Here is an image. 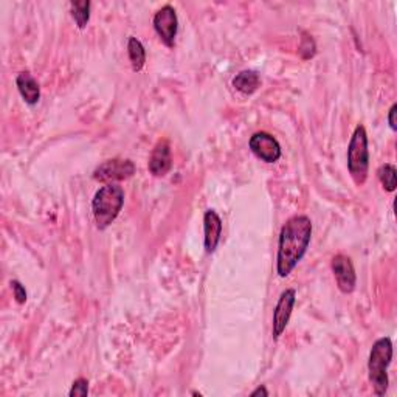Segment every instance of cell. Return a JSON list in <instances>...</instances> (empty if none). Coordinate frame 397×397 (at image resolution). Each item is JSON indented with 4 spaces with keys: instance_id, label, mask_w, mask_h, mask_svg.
<instances>
[{
    "instance_id": "obj_2",
    "label": "cell",
    "mask_w": 397,
    "mask_h": 397,
    "mask_svg": "<svg viewBox=\"0 0 397 397\" xmlns=\"http://www.w3.org/2000/svg\"><path fill=\"white\" fill-rule=\"evenodd\" d=\"M123 205L125 191L115 183H108L96 191L94 202H92V211H94L95 222L99 230L108 228L118 218Z\"/></svg>"
},
{
    "instance_id": "obj_10",
    "label": "cell",
    "mask_w": 397,
    "mask_h": 397,
    "mask_svg": "<svg viewBox=\"0 0 397 397\" xmlns=\"http://www.w3.org/2000/svg\"><path fill=\"white\" fill-rule=\"evenodd\" d=\"M172 168V157H171V146L168 140H160L149 158V171L156 177H163Z\"/></svg>"
},
{
    "instance_id": "obj_12",
    "label": "cell",
    "mask_w": 397,
    "mask_h": 397,
    "mask_svg": "<svg viewBox=\"0 0 397 397\" xmlns=\"http://www.w3.org/2000/svg\"><path fill=\"white\" fill-rule=\"evenodd\" d=\"M16 84L19 89L20 96L24 98V101L30 106H34L39 103L41 99V87L37 81L33 78L32 73L30 72H22L20 75H18L16 78Z\"/></svg>"
},
{
    "instance_id": "obj_1",
    "label": "cell",
    "mask_w": 397,
    "mask_h": 397,
    "mask_svg": "<svg viewBox=\"0 0 397 397\" xmlns=\"http://www.w3.org/2000/svg\"><path fill=\"white\" fill-rule=\"evenodd\" d=\"M312 238V222L308 216L290 218L281 228L277 272L279 278H287L296 264L306 255Z\"/></svg>"
},
{
    "instance_id": "obj_15",
    "label": "cell",
    "mask_w": 397,
    "mask_h": 397,
    "mask_svg": "<svg viewBox=\"0 0 397 397\" xmlns=\"http://www.w3.org/2000/svg\"><path fill=\"white\" fill-rule=\"evenodd\" d=\"M72 18L75 19L78 28H86L90 19V2L82 0V2H72Z\"/></svg>"
},
{
    "instance_id": "obj_17",
    "label": "cell",
    "mask_w": 397,
    "mask_h": 397,
    "mask_svg": "<svg viewBox=\"0 0 397 397\" xmlns=\"http://www.w3.org/2000/svg\"><path fill=\"white\" fill-rule=\"evenodd\" d=\"M300 53H301L303 59L314 58V55H315V42H314V39H312V36H309V34H306V33L303 34Z\"/></svg>"
},
{
    "instance_id": "obj_20",
    "label": "cell",
    "mask_w": 397,
    "mask_h": 397,
    "mask_svg": "<svg viewBox=\"0 0 397 397\" xmlns=\"http://www.w3.org/2000/svg\"><path fill=\"white\" fill-rule=\"evenodd\" d=\"M396 112H397V104H393L391 109H389V112H388V123H389V127H391L393 131H397Z\"/></svg>"
},
{
    "instance_id": "obj_16",
    "label": "cell",
    "mask_w": 397,
    "mask_h": 397,
    "mask_svg": "<svg viewBox=\"0 0 397 397\" xmlns=\"http://www.w3.org/2000/svg\"><path fill=\"white\" fill-rule=\"evenodd\" d=\"M377 175H379L380 183H382V185H384V188L388 191V193H393V191L397 187V171H396V168L393 165L386 163V165L379 168Z\"/></svg>"
},
{
    "instance_id": "obj_6",
    "label": "cell",
    "mask_w": 397,
    "mask_h": 397,
    "mask_svg": "<svg viewBox=\"0 0 397 397\" xmlns=\"http://www.w3.org/2000/svg\"><path fill=\"white\" fill-rule=\"evenodd\" d=\"M154 28L160 39L165 42L168 47H172L175 36H177L179 30V19L175 10L171 5H165L163 8H160L154 16Z\"/></svg>"
},
{
    "instance_id": "obj_4",
    "label": "cell",
    "mask_w": 397,
    "mask_h": 397,
    "mask_svg": "<svg viewBox=\"0 0 397 397\" xmlns=\"http://www.w3.org/2000/svg\"><path fill=\"white\" fill-rule=\"evenodd\" d=\"M370 168V151H368V135L363 125H358L351 137L348 148V170L351 177L357 185H363L368 177Z\"/></svg>"
},
{
    "instance_id": "obj_11",
    "label": "cell",
    "mask_w": 397,
    "mask_h": 397,
    "mask_svg": "<svg viewBox=\"0 0 397 397\" xmlns=\"http://www.w3.org/2000/svg\"><path fill=\"white\" fill-rule=\"evenodd\" d=\"M203 227H205V248L207 253H213L216 250L218 244L222 236V220L215 210H208L203 216Z\"/></svg>"
},
{
    "instance_id": "obj_7",
    "label": "cell",
    "mask_w": 397,
    "mask_h": 397,
    "mask_svg": "<svg viewBox=\"0 0 397 397\" xmlns=\"http://www.w3.org/2000/svg\"><path fill=\"white\" fill-rule=\"evenodd\" d=\"M248 146L251 152L265 163H275L281 158V146L278 140L267 132H256L251 135Z\"/></svg>"
},
{
    "instance_id": "obj_9",
    "label": "cell",
    "mask_w": 397,
    "mask_h": 397,
    "mask_svg": "<svg viewBox=\"0 0 397 397\" xmlns=\"http://www.w3.org/2000/svg\"><path fill=\"white\" fill-rule=\"evenodd\" d=\"M332 272L335 275V279H337V286L340 289V292L343 294H353L355 289V270L353 261L351 258L345 255H337L332 259Z\"/></svg>"
},
{
    "instance_id": "obj_21",
    "label": "cell",
    "mask_w": 397,
    "mask_h": 397,
    "mask_svg": "<svg viewBox=\"0 0 397 397\" xmlns=\"http://www.w3.org/2000/svg\"><path fill=\"white\" fill-rule=\"evenodd\" d=\"M258 396H264V397H267V396H269V391H267L265 386H259L258 389H255L253 393H251V397H258Z\"/></svg>"
},
{
    "instance_id": "obj_5",
    "label": "cell",
    "mask_w": 397,
    "mask_h": 397,
    "mask_svg": "<svg viewBox=\"0 0 397 397\" xmlns=\"http://www.w3.org/2000/svg\"><path fill=\"white\" fill-rule=\"evenodd\" d=\"M134 174H135V165L132 160L112 158L96 168L94 172V179L101 183H113L132 177Z\"/></svg>"
},
{
    "instance_id": "obj_14",
    "label": "cell",
    "mask_w": 397,
    "mask_h": 397,
    "mask_svg": "<svg viewBox=\"0 0 397 397\" xmlns=\"http://www.w3.org/2000/svg\"><path fill=\"white\" fill-rule=\"evenodd\" d=\"M127 53L132 64V70L140 72L144 64H146V51H144L143 44L137 37H129Z\"/></svg>"
},
{
    "instance_id": "obj_18",
    "label": "cell",
    "mask_w": 397,
    "mask_h": 397,
    "mask_svg": "<svg viewBox=\"0 0 397 397\" xmlns=\"http://www.w3.org/2000/svg\"><path fill=\"white\" fill-rule=\"evenodd\" d=\"M89 394V382L87 379H76L72 385L70 393L68 396L70 397H86Z\"/></svg>"
},
{
    "instance_id": "obj_19",
    "label": "cell",
    "mask_w": 397,
    "mask_h": 397,
    "mask_svg": "<svg viewBox=\"0 0 397 397\" xmlns=\"http://www.w3.org/2000/svg\"><path fill=\"white\" fill-rule=\"evenodd\" d=\"M11 289L14 292V298H16V301L19 304H24L27 301V290L25 287L20 284L19 281H11Z\"/></svg>"
},
{
    "instance_id": "obj_13",
    "label": "cell",
    "mask_w": 397,
    "mask_h": 397,
    "mask_svg": "<svg viewBox=\"0 0 397 397\" xmlns=\"http://www.w3.org/2000/svg\"><path fill=\"white\" fill-rule=\"evenodd\" d=\"M233 86L239 92H242V94L251 95L261 86V78H259L258 72L255 70H244L239 75H236V78L233 80Z\"/></svg>"
},
{
    "instance_id": "obj_3",
    "label": "cell",
    "mask_w": 397,
    "mask_h": 397,
    "mask_svg": "<svg viewBox=\"0 0 397 397\" xmlns=\"http://www.w3.org/2000/svg\"><path fill=\"white\" fill-rule=\"evenodd\" d=\"M393 360V341L389 337H382L372 345L368 371L370 380L377 396H385L389 380H388V366Z\"/></svg>"
},
{
    "instance_id": "obj_8",
    "label": "cell",
    "mask_w": 397,
    "mask_h": 397,
    "mask_svg": "<svg viewBox=\"0 0 397 397\" xmlns=\"http://www.w3.org/2000/svg\"><path fill=\"white\" fill-rule=\"evenodd\" d=\"M295 301H296V292L294 289H287L281 294L279 300L277 303V308H275L273 310V339L275 340H278L282 335V332L286 331L290 315H292Z\"/></svg>"
}]
</instances>
